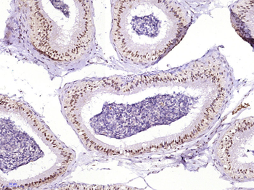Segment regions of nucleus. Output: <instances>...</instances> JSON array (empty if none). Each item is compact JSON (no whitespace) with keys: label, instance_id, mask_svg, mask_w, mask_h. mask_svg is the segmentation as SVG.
<instances>
[{"label":"nucleus","instance_id":"f257e3e1","mask_svg":"<svg viewBox=\"0 0 254 190\" xmlns=\"http://www.w3.org/2000/svg\"><path fill=\"white\" fill-rule=\"evenodd\" d=\"M230 93V70L211 55L170 71L77 81L63 108L89 150L134 155L186 143L173 130L184 119L212 128Z\"/></svg>","mask_w":254,"mask_h":190},{"label":"nucleus","instance_id":"f03ea898","mask_svg":"<svg viewBox=\"0 0 254 190\" xmlns=\"http://www.w3.org/2000/svg\"><path fill=\"white\" fill-rule=\"evenodd\" d=\"M1 189L51 184L70 170L75 155L28 105L1 97Z\"/></svg>","mask_w":254,"mask_h":190},{"label":"nucleus","instance_id":"7ed1b4c3","mask_svg":"<svg viewBox=\"0 0 254 190\" xmlns=\"http://www.w3.org/2000/svg\"><path fill=\"white\" fill-rule=\"evenodd\" d=\"M113 44L129 63L158 62L180 42L191 23L176 1H116L112 6Z\"/></svg>","mask_w":254,"mask_h":190},{"label":"nucleus","instance_id":"20e7f679","mask_svg":"<svg viewBox=\"0 0 254 190\" xmlns=\"http://www.w3.org/2000/svg\"><path fill=\"white\" fill-rule=\"evenodd\" d=\"M18 2L23 37L41 56L68 65L90 54L95 40L92 1Z\"/></svg>","mask_w":254,"mask_h":190},{"label":"nucleus","instance_id":"39448f33","mask_svg":"<svg viewBox=\"0 0 254 190\" xmlns=\"http://www.w3.org/2000/svg\"><path fill=\"white\" fill-rule=\"evenodd\" d=\"M254 119L236 121L221 134L214 157L219 171L234 182L253 181Z\"/></svg>","mask_w":254,"mask_h":190},{"label":"nucleus","instance_id":"423d86ee","mask_svg":"<svg viewBox=\"0 0 254 190\" xmlns=\"http://www.w3.org/2000/svg\"><path fill=\"white\" fill-rule=\"evenodd\" d=\"M254 1H239L231 9V21L237 32L245 39L254 40Z\"/></svg>","mask_w":254,"mask_h":190}]
</instances>
